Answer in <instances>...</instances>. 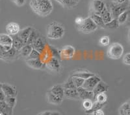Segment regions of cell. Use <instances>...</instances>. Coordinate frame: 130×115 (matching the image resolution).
Instances as JSON below:
<instances>
[{
	"label": "cell",
	"instance_id": "52",
	"mask_svg": "<svg viewBox=\"0 0 130 115\" xmlns=\"http://www.w3.org/2000/svg\"><path fill=\"white\" fill-rule=\"evenodd\" d=\"M128 38H129V41L130 42V29L129 31V33H128Z\"/></svg>",
	"mask_w": 130,
	"mask_h": 115
},
{
	"label": "cell",
	"instance_id": "51",
	"mask_svg": "<svg viewBox=\"0 0 130 115\" xmlns=\"http://www.w3.org/2000/svg\"><path fill=\"white\" fill-rule=\"evenodd\" d=\"M51 115H61V114L57 111H51Z\"/></svg>",
	"mask_w": 130,
	"mask_h": 115
},
{
	"label": "cell",
	"instance_id": "33",
	"mask_svg": "<svg viewBox=\"0 0 130 115\" xmlns=\"http://www.w3.org/2000/svg\"><path fill=\"white\" fill-rule=\"evenodd\" d=\"M64 89H77L75 87V84H74V81L72 80V77H70L68 78L67 81L64 82L63 84L62 85Z\"/></svg>",
	"mask_w": 130,
	"mask_h": 115
},
{
	"label": "cell",
	"instance_id": "3",
	"mask_svg": "<svg viewBox=\"0 0 130 115\" xmlns=\"http://www.w3.org/2000/svg\"><path fill=\"white\" fill-rule=\"evenodd\" d=\"M129 3L130 2H126L123 3H115L111 2L106 5L110 10L113 19H117V18L122 12L130 9Z\"/></svg>",
	"mask_w": 130,
	"mask_h": 115
},
{
	"label": "cell",
	"instance_id": "19",
	"mask_svg": "<svg viewBox=\"0 0 130 115\" xmlns=\"http://www.w3.org/2000/svg\"><path fill=\"white\" fill-rule=\"evenodd\" d=\"M2 90L6 96H15L16 95V89L12 86L7 83L2 84Z\"/></svg>",
	"mask_w": 130,
	"mask_h": 115
},
{
	"label": "cell",
	"instance_id": "54",
	"mask_svg": "<svg viewBox=\"0 0 130 115\" xmlns=\"http://www.w3.org/2000/svg\"><path fill=\"white\" fill-rule=\"evenodd\" d=\"M2 84L1 83H0V92L2 91Z\"/></svg>",
	"mask_w": 130,
	"mask_h": 115
},
{
	"label": "cell",
	"instance_id": "37",
	"mask_svg": "<svg viewBox=\"0 0 130 115\" xmlns=\"http://www.w3.org/2000/svg\"><path fill=\"white\" fill-rule=\"evenodd\" d=\"M96 102H98L100 103H106L107 101V96L105 95V93H100L99 95H98L97 96L95 97V100Z\"/></svg>",
	"mask_w": 130,
	"mask_h": 115
},
{
	"label": "cell",
	"instance_id": "16",
	"mask_svg": "<svg viewBox=\"0 0 130 115\" xmlns=\"http://www.w3.org/2000/svg\"><path fill=\"white\" fill-rule=\"evenodd\" d=\"M32 29V28L31 27H26V28H24V29L20 30L19 33H18V34H17L18 37L24 41L25 44H27L29 36V34L31 33Z\"/></svg>",
	"mask_w": 130,
	"mask_h": 115
},
{
	"label": "cell",
	"instance_id": "57",
	"mask_svg": "<svg viewBox=\"0 0 130 115\" xmlns=\"http://www.w3.org/2000/svg\"><path fill=\"white\" fill-rule=\"evenodd\" d=\"M0 115H4V114H0Z\"/></svg>",
	"mask_w": 130,
	"mask_h": 115
},
{
	"label": "cell",
	"instance_id": "58",
	"mask_svg": "<svg viewBox=\"0 0 130 115\" xmlns=\"http://www.w3.org/2000/svg\"><path fill=\"white\" fill-rule=\"evenodd\" d=\"M0 114H2V113H1V112H0Z\"/></svg>",
	"mask_w": 130,
	"mask_h": 115
},
{
	"label": "cell",
	"instance_id": "49",
	"mask_svg": "<svg viewBox=\"0 0 130 115\" xmlns=\"http://www.w3.org/2000/svg\"><path fill=\"white\" fill-rule=\"evenodd\" d=\"M111 2L115 3H123L127 2V0H111Z\"/></svg>",
	"mask_w": 130,
	"mask_h": 115
},
{
	"label": "cell",
	"instance_id": "56",
	"mask_svg": "<svg viewBox=\"0 0 130 115\" xmlns=\"http://www.w3.org/2000/svg\"><path fill=\"white\" fill-rule=\"evenodd\" d=\"M127 2H130V0H127Z\"/></svg>",
	"mask_w": 130,
	"mask_h": 115
},
{
	"label": "cell",
	"instance_id": "29",
	"mask_svg": "<svg viewBox=\"0 0 130 115\" xmlns=\"http://www.w3.org/2000/svg\"><path fill=\"white\" fill-rule=\"evenodd\" d=\"M40 36V34L37 31L36 29L32 28V31H31V33L29 34V36L28 40H27V44L31 45Z\"/></svg>",
	"mask_w": 130,
	"mask_h": 115
},
{
	"label": "cell",
	"instance_id": "18",
	"mask_svg": "<svg viewBox=\"0 0 130 115\" xmlns=\"http://www.w3.org/2000/svg\"><path fill=\"white\" fill-rule=\"evenodd\" d=\"M64 97L68 99H73V100H79L80 99L77 89H64Z\"/></svg>",
	"mask_w": 130,
	"mask_h": 115
},
{
	"label": "cell",
	"instance_id": "21",
	"mask_svg": "<svg viewBox=\"0 0 130 115\" xmlns=\"http://www.w3.org/2000/svg\"><path fill=\"white\" fill-rule=\"evenodd\" d=\"M11 37H12V47L14 48V49H16V50H20L25 45L24 41L18 37L17 34L16 35L11 36Z\"/></svg>",
	"mask_w": 130,
	"mask_h": 115
},
{
	"label": "cell",
	"instance_id": "8",
	"mask_svg": "<svg viewBox=\"0 0 130 115\" xmlns=\"http://www.w3.org/2000/svg\"><path fill=\"white\" fill-rule=\"evenodd\" d=\"M75 48L72 45H66L63 47L60 50V56L61 59L68 60L71 59L75 54Z\"/></svg>",
	"mask_w": 130,
	"mask_h": 115
},
{
	"label": "cell",
	"instance_id": "43",
	"mask_svg": "<svg viewBox=\"0 0 130 115\" xmlns=\"http://www.w3.org/2000/svg\"><path fill=\"white\" fill-rule=\"evenodd\" d=\"M12 1L18 7H22L26 3V0H12Z\"/></svg>",
	"mask_w": 130,
	"mask_h": 115
},
{
	"label": "cell",
	"instance_id": "2",
	"mask_svg": "<svg viewBox=\"0 0 130 115\" xmlns=\"http://www.w3.org/2000/svg\"><path fill=\"white\" fill-rule=\"evenodd\" d=\"M64 33L65 30L62 25L57 21H52L47 25L46 36L51 40H59L63 37Z\"/></svg>",
	"mask_w": 130,
	"mask_h": 115
},
{
	"label": "cell",
	"instance_id": "27",
	"mask_svg": "<svg viewBox=\"0 0 130 115\" xmlns=\"http://www.w3.org/2000/svg\"><path fill=\"white\" fill-rule=\"evenodd\" d=\"M94 75V73L90 72H88V71H77L74 73H73L72 75L71 76L72 77H78V78H81L84 80H87L90 77Z\"/></svg>",
	"mask_w": 130,
	"mask_h": 115
},
{
	"label": "cell",
	"instance_id": "32",
	"mask_svg": "<svg viewBox=\"0 0 130 115\" xmlns=\"http://www.w3.org/2000/svg\"><path fill=\"white\" fill-rule=\"evenodd\" d=\"M119 23L118 22L117 19H113L110 22L105 24L104 28H107V29H116L119 27Z\"/></svg>",
	"mask_w": 130,
	"mask_h": 115
},
{
	"label": "cell",
	"instance_id": "40",
	"mask_svg": "<svg viewBox=\"0 0 130 115\" xmlns=\"http://www.w3.org/2000/svg\"><path fill=\"white\" fill-rule=\"evenodd\" d=\"M93 101L90 100H85L83 102V107L85 111H89L93 105Z\"/></svg>",
	"mask_w": 130,
	"mask_h": 115
},
{
	"label": "cell",
	"instance_id": "50",
	"mask_svg": "<svg viewBox=\"0 0 130 115\" xmlns=\"http://www.w3.org/2000/svg\"><path fill=\"white\" fill-rule=\"evenodd\" d=\"M39 115H51V111H44L39 114Z\"/></svg>",
	"mask_w": 130,
	"mask_h": 115
},
{
	"label": "cell",
	"instance_id": "31",
	"mask_svg": "<svg viewBox=\"0 0 130 115\" xmlns=\"http://www.w3.org/2000/svg\"><path fill=\"white\" fill-rule=\"evenodd\" d=\"M120 115H130V107L129 101L125 102L119 108Z\"/></svg>",
	"mask_w": 130,
	"mask_h": 115
},
{
	"label": "cell",
	"instance_id": "59",
	"mask_svg": "<svg viewBox=\"0 0 130 115\" xmlns=\"http://www.w3.org/2000/svg\"><path fill=\"white\" fill-rule=\"evenodd\" d=\"M129 29H130V27H129Z\"/></svg>",
	"mask_w": 130,
	"mask_h": 115
},
{
	"label": "cell",
	"instance_id": "42",
	"mask_svg": "<svg viewBox=\"0 0 130 115\" xmlns=\"http://www.w3.org/2000/svg\"><path fill=\"white\" fill-rule=\"evenodd\" d=\"M122 61L125 65H130V52H127L124 55Z\"/></svg>",
	"mask_w": 130,
	"mask_h": 115
},
{
	"label": "cell",
	"instance_id": "10",
	"mask_svg": "<svg viewBox=\"0 0 130 115\" xmlns=\"http://www.w3.org/2000/svg\"><path fill=\"white\" fill-rule=\"evenodd\" d=\"M46 40L40 36V37H39L33 43L31 44L32 49L35 50H37V51L40 52V54H42L44 52V50H45V47H46Z\"/></svg>",
	"mask_w": 130,
	"mask_h": 115
},
{
	"label": "cell",
	"instance_id": "13",
	"mask_svg": "<svg viewBox=\"0 0 130 115\" xmlns=\"http://www.w3.org/2000/svg\"><path fill=\"white\" fill-rule=\"evenodd\" d=\"M20 31V25L17 23L10 22L8 23L6 26V31L9 35L14 36L18 34Z\"/></svg>",
	"mask_w": 130,
	"mask_h": 115
},
{
	"label": "cell",
	"instance_id": "1",
	"mask_svg": "<svg viewBox=\"0 0 130 115\" xmlns=\"http://www.w3.org/2000/svg\"><path fill=\"white\" fill-rule=\"evenodd\" d=\"M29 6L33 12L42 17L47 16L52 13L53 9L51 0H31Z\"/></svg>",
	"mask_w": 130,
	"mask_h": 115
},
{
	"label": "cell",
	"instance_id": "36",
	"mask_svg": "<svg viewBox=\"0 0 130 115\" xmlns=\"http://www.w3.org/2000/svg\"><path fill=\"white\" fill-rule=\"evenodd\" d=\"M4 101L7 103V105L10 107L13 108L16 105V100L15 96H6Z\"/></svg>",
	"mask_w": 130,
	"mask_h": 115
},
{
	"label": "cell",
	"instance_id": "45",
	"mask_svg": "<svg viewBox=\"0 0 130 115\" xmlns=\"http://www.w3.org/2000/svg\"><path fill=\"white\" fill-rule=\"evenodd\" d=\"M5 52H6V51L4 50L3 46L2 45H0V59L3 60V58H4Z\"/></svg>",
	"mask_w": 130,
	"mask_h": 115
},
{
	"label": "cell",
	"instance_id": "60",
	"mask_svg": "<svg viewBox=\"0 0 130 115\" xmlns=\"http://www.w3.org/2000/svg\"><path fill=\"white\" fill-rule=\"evenodd\" d=\"M11 1H12V0H11Z\"/></svg>",
	"mask_w": 130,
	"mask_h": 115
},
{
	"label": "cell",
	"instance_id": "4",
	"mask_svg": "<svg viewBox=\"0 0 130 115\" xmlns=\"http://www.w3.org/2000/svg\"><path fill=\"white\" fill-rule=\"evenodd\" d=\"M124 47L120 43H113L110 45L107 50V55L112 60H118L123 56Z\"/></svg>",
	"mask_w": 130,
	"mask_h": 115
},
{
	"label": "cell",
	"instance_id": "12",
	"mask_svg": "<svg viewBox=\"0 0 130 115\" xmlns=\"http://www.w3.org/2000/svg\"><path fill=\"white\" fill-rule=\"evenodd\" d=\"M27 65L33 69H41L45 65V63L42 61L41 58L26 60Z\"/></svg>",
	"mask_w": 130,
	"mask_h": 115
},
{
	"label": "cell",
	"instance_id": "41",
	"mask_svg": "<svg viewBox=\"0 0 130 115\" xmlns=\"http://www.w3.org/2000/svg\"><path fill=\"white\" fill-rule=\"evenodd\" d=\"M110 42V39L109 38V36H102L99 40V43L100 44V45L104 46V47H106V46L109 45Z\"/></svg>",
	"mask_w": 130,
	"mask_h": 115
},
{
	"label": "cell",
	"instance_id": "28",
	"mask_svg": "<svg viewBox=\"0 0 130 115\" xmlns=\"http://www.w3.org/2000/svg\"><path fill=\"white\" fill-rule=\"evenodd\" d=\"M59 4H61L62 7L67 9H73L75 7L77 3L74 2L72 0H55Z\"/></svg>",
	"mask_w": 130,
	"mask_h": 115
},
{
	"label": "cell",
	"instance_id": "47",
	"mask_svg": "<svg viewBox=\"0 0 130 115\" xmlns=\"http://www.w3.org/2000/svg\"><path fill=\"white\" fill-rule=\"evenodd\" d=\"M93 115H104V112L102 111V109H99V110H97V111H94V112L92 113Z\"/></svg>",
	"mask_w": 130,
	"mask_h": 115
},
{
	"label": "cell",
	"instance_id": "5",
	"mask_svg": "<svg viewBox=\"0 0 130 115\" xmlns=\"http://www.w3.org/2000/svg\"><path fill=\"white\" fill-rule=\"evenodd\" d=\"M79 31L84 34H89L93 33L98 29V26L94 23L93 21L92 20L90 17L87 18H84V20L82 23L77 27Z\"/></svg>",
	"mask_w": 130,
	"mask_h": 115
},
{
	"label": "cell",
	"instance_id": "20",
	"mask_svg": "<svg viewBox=\"0 0 130 115\" xmlns=\"http://www.w3.org/2000/svg\"><path fill=\"white\" fill-rule=\"evenodd\" d=\"M98 15H100V16L102 17V19H103V21H104V22L105 24L110 22L111 21H112V19H113L112 14H111V12H110V10H109V9L107 8V5L105 7V9L102 10V12L100 13V14Z\"/></svg>",
	"mask_w": 130,
	"mask_h": 115
},
{
	"label": "cell",
	"instance_id": "30",
	"mask_svg": "<svg viewBox=\"0 0 130 115\" xmlns=\"http://www.w3.org/2000/svg\"><path fill=\"white\" fill-rule=\"evenodd\" d=\"M106 103H100L98 102H96V101H94L93 102V105H92V107H91V109L89 111H85V112L87 114H91L93 113L94 111H97V110H99V109H102V108L105 106V105Z\"/></svg>",
	"mask_w": 130,
	"mask_h": 115
},
{
	"label": "cell",
	"instance_id": "11",
	"mask_svg": "<svg viewBox=\"0 0 130 115\" xmlns=\"http://www.w3.org/2000/svg\"><path fill=\"white\" fill-rule=\"evenodd\" d=\"M77 90L79 93L80 99L83 100H90L94 102V96L93 92L86 90L85 89L83 88V87H78V88H77Z\"/></svg>",
	"mask_w": 130,
	"mask_h": 115
},
{
	"label": "cell",
	"instance_id": "25",
	"mask_svg": "<svg viewBox=\"0 0 130 115\" xmlns=\"http://www.w3.org/2000/svg\"><path fill=\"white\" fill-rule=\"evenodd\" d=\"M89 17H90L92 19V20L94 22V23L97 25L98 27L104 28L105 23H104V21L102 19V18L100 16V15L96 14L94 13H90V15Z\"/></svg>",
	"mask_w": 130,
	"mask_h": 115
},
{
	"label": "cell",
	"instance_id": "38",
	"mask_svg": "<svg viewBox=\"0 0 130 115\" xmlns=\"http://www.w3.org/2000/svg\"><path fill=\"white\" fill-rule=\"evenodd\" d=\"M41 57V54L40 52L37 51V50H35V49H32V51L30 53V54L29 55V56L26 58V60H34V59H39Z\"/></svg>",
	"mask_w": 130,
	"mask_h": 115
},
{
	"label": "cell",
	"instance_id": "26",
	"mask_svg": "<svg viewBox=\"0 0 130 115\" xmlns=\"http://www.w3.org/2000/svg\"><path fill=\"white\" fill-rule=\"evenodd\" d=\"M32 50V47L31 45L29 44H25L20 50H19L20 56H22L23 58H25L26 59L28 57L29 55L31 52Z\"/></svg>",
	"mask_w": 130,
	"mask_h": 115
},
{
	"label": "cell",
	"instance_id": "9",
	"mask_svg": "<svg viewBox=\"0 0 130 115\" xmlns=\"http://www.w3.org/2000/svg\"><path fill=\"white\" fill-rule=\"evenodd\" d=\"M106 4L103 0H92L91 2L92 11L91 13H94L96 14H100L102 10L105 9Z\"/></svg>",
	"mask_w": 130,
	"mask_h": 115
},
{
	"label": "cell",
	"instance_id": "48",
	"mask_svg": "<svg viewBox=\"0 0 130 115\" xmlns=\"http://www.w3.org/2000/svg\"><path fill=\"white\" fill-rule=\"evenodd\" d=\"M5 97H6V96H5L4 93L2 90V91L0 92V101H4Z\"/></svg>",
	"mask_w": 130,
	"mask_h": 115
},
{
	"label": "cell",
	"instance_id": "53",
	"mask_svg": "<svg viewBox=\"0 0 130 115\" xmlns=\"http://www.w3.org/2000/svg\"><path fill=\"white\" fill-rule=\"evenodd\" d=\"M72 1H73V2H76V3H78V2H79L80 0H72Z\"/></svg>",
	"mask_w": 130,
	"mask_h": 115
},
{
	"label": "cell",
	"instance_id": "46",
	"mask_svg": "<svg viewBox=\"0 0 130 115\" xmlns=\"http://www.w3.org/2000/svg\"><path fill=\"white\" fill-rule=\"evenodd\" d=\"M124 25H126V26L130 27V9H128V13H127V18L126 20V22L125 23Z\"/></svg>",
	"mask_w": 130,
	"mask_h": 115
},
{
	"label": "cell",
	"instance_id": "23",
	"mask_svg": "<svg viewBox=\"0 0 130 115\" xmlns=\"http://www.w3.org/2000/svg\"><path fill=\"white\" fill-rule=\"evenodd\" d=\"M12 39L8 34H0V45L3 46H12Z\"/></svg>",
	"mask_w": 130,
	"mask_h": 115
},
{
	"label": "cell",
	"instance_id": "6",
	"mask_svg": "<svg viewBox=\"0 0 130 115\" xmlns=\"http://www.w3.org/2000/svg\"><path fill=\"white\" fill-rule=\"evenodd\" d=\"M100 81H102L100 77L94 74L92 76L90 77L88 79L85 80V82L82 87L85 89L86 90H88L89 91H93L94 89L95 88L96 85Z\"/></svg>",
	"mask_w": 130,
	"mask_h": 115
},
{
	"label": "cell",
	"instance_id": "44",
	"mask_svg": "<svg viewBox=\"0 0 130 115\" xmlns=\"http://www.w3.org/2000/svg\"><path fill=\"white\" fill-rule=\"evenodd\" d=\"M83 20H84V18H82V17H80V16L77 17L75 19V24H76V26H77V27L79 26V25L82 23Z\"/></svg>",
	"mask_w": 130,
	"mask_h": 115
},
{
	"label": "cell",
	"instance_id": "7",
	"mask_svg": "<svg viewBox=\"0 0 130 115\" xmlns=\"http://www.w3.org/2000/svg\"><path fill=\"white\" fill-rule=\"evenodd\" d=\"M45 66L52 72H58L61 69V65L59 62V60L53 57L48 59V60L45 63Z\"/></svg>",
	"mask_w": 130,
	"mask_h": 115
},
{
	"label": "cell",
	"instance_id": "34",
	"mask_svg": "<svg viewBox=\"0 0 130 115\" xmlns=\"http://www.w3.org/2000/svg\"><path fill=\"white\" fill-rule=\"evenodd\" d=\"M49 49L50 50V53L52 54V57L55 58L57 59L60 60L61 58V56H60V50H58V49H57L55 47H53L52 45L49 46Z\"/></svg>",
	"mask_w": 130,
	"mask_h": 115
},
{
	"label": "cell",
	"instance_id": "22",
	"mask_svg": "<svg viewBox=\"0 0 130 115\" xmlns=\"http://www.w3.org/2000/svg\"><path fill=\"white\" fill-rule=\"evenodd\" d=\"M50 91L52 93L53 95H56L59 97L63 98H64V89L62 85H53L50 89Z\"/></svg>",
	"mask_w": 130,
	"mask_h": 115
},
{
	"label": "cell",
	"instance_id": "17",
	"mask_svg": "<svg viewBox=\"0 0 130 115\" xmlns=\"http://www.w3.org/2000/svg\"><path fill=\"white\" fill-rule=\"evenodd\" d=\"M18 56H20L19 50H16V49H14V48L12 47V48H11L10 50H9L8 51H7L6 52H5L4 58H3V60H13L14 58H17Z\"/></svg>",
	"mask_w": 130,
	"mask_h": 115
},
{
	"label": "cell",
	"instance_id": "39",
	"mask_svg": "<svg viewBox=\"0 0 130 115\" xmlns=\"http://www.w3.org/2000/svg\"><path fill=\"white\" fill-rule=\"evenodd\" d=\"M72 80L76 88L82 87L85 82V80L81 78H78V77H72Z\"/></svg>",
	"mask_w": 130,
	"mask_h": 115
},
{
	"label": "cell",
	"instance_id": "14",
	"mask_svg": "<svg viewBox=\"0 0 130 115\" xmlns=\"http://www.w3.org/2000/svg\"><path fill=\"white\" fill-rule=\"evenodd\" d=\"M109 89V86L105 83L104 81H100L95 87L93 90V94L94 96V100H95V97L97 96L98 95H99L100 93H105L107 92Z\"/></svg>",
	"mask_w": 130,
	"mask_h": 115
},
{
	"label": "cell",
	"instance_id": "55",
	"mask_svg": "<svg viewBox=\"0 0 130 115\" xmlns=\"http://www.w3.org/2000/svg\"><path fill=\"white\" fill-rule=\"evenodd\" d=\"M129 107H130V100H129Z\"/></svg>",
	"mask_w": 130,
	"mask_h": 115
},
{
	"label": "cell",
	"instance_id": "24",
	"mask_svg": "<svg viewBox=\"0 0 130 115\" xmlns=\"http://www.w3.org/2000/svg\"><path fill=\"white\" fill-rule=\"evenodd\" d=\"M12 109L13 108L10 107L5 101H0V112L4 115H12Z\"/></svg>",
	"mask_w": 130,
	"mask_h": 115
},
{
	"label": "cell",
	"instance_id": "15",
	"mask_svg": "<svg viewBox=\"0 0 130 115\" xmlns=\"http://www.w3.org/2000/svg\"><path fill=\"white\" fill-rule=\"evenodd\" d=\"M46 98L48 103H52L53 105H60L62 102V99L56 95H53L50 91L47 92L46 94Z\"/></svg>",
	"mask_w": 130,
	"mask_h": 115
},
{
	"label": "cell",
	"instance_id": "35",
	"mask_svg": "<svg viewBox=\"0 0 130 115\" xmlns=\"http://www.w3.org/2000/svg\"><path fill=\"white\" fill-rule=\"evenodd\" d=\"M127 13H128V10L124 11V12H122V13L117 18V20H118V23H119V25L125 24L127 18Z\"/></svg>",
	"mask_w": 130,
	"mask_h": 115
}]
</instances>
